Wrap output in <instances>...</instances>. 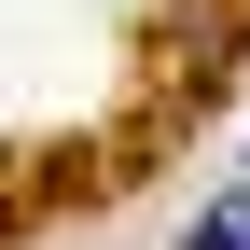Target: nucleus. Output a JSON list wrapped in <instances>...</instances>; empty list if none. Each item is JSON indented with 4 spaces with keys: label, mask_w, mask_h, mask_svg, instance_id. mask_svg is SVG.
<instances>
[{
    "label": "nucleus",
    "mask_w": 250,
    "mask_h": 250,
    "mask_svg": "<svg viewBox=\"0 0 250 250\" xmlns=\"http://www.w3.org/2000/svg\"><path fill=\"white\" fill-rule=\"evenodd\" d=\"M181 250H250V208H208V223L181 236Z\"/></svg>",
    "instance_id": "nucleus-1"
}]
</instances>
